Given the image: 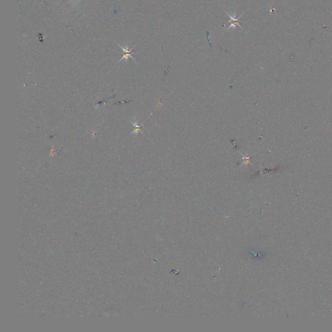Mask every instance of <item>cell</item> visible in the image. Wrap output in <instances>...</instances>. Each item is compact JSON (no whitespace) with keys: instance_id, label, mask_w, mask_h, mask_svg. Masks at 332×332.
<instances>
[{"instance_id":"6da1fadb","label":"cell","mask_w":332,"mask_h":332,"mask_svg":"<svg viewBox=\"0 0 332 332\" xmlns=\"http://www.w3.org/2000/svg\"><path fill=\"white\" fill-rule=\"evenodd\" d=\"M224 12H225L226 13V14H228V16H229V18H230V21L229 22L230 23V25H229V28H228V29H226V31H228V30H229V29H230L236 28V25L239 26L240 28L243 29L242 27H241V26L240 25L239 22H241V21H240V18H241L243 17V16L244 12H243V14H241V16H239L238 18H236V16H233L232 15H231V14H229V13H228L227 12H226L225 11H224Z\"/></svg>"},{"instance_id":"7a4b0ae2","label":"cell","mask_w":332,"mask_h":332,"mask_svg":"<svg viewBox=\"0 0 332 332\" xmlns=\"http://www.w3.org/2000/svg\"><path fill=\"white\" fill-rule=\"evenodd\" d=\"M119 47L123 50V51H124V55H123V57H122V59H121V60H119V61H122V60H123V59L127 60L129 58H131V59H132L134 60H135V59H134L133 57L132 56V53H133V52H132V49H127V48H124L123 47L121 46H119Z\"/></svg>"},{"instance_id":"3957f363","label":"cell","mask_w":332,"mask_h":332,"mask_svg":"<svg viewBox=\"0 0 332 332\" xmlns=\"http://www.w3.org/2000/svg\"><path fill=\"white\" fill-rule=\"evenodd\" d=\"M132 123L133 125L135 126V129H136L135 130H134V132H132V134H133V133H137L139 131L142 132V130H141V129H142V125H137V124L136 123H133V122H132Z\"/></svg>"}]
</instances>
